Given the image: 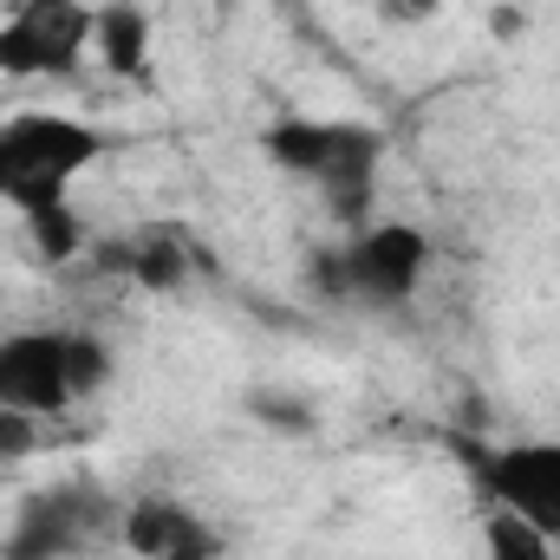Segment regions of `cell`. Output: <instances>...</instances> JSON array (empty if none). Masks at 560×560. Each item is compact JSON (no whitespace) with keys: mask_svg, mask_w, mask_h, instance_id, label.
I'll return each instance as SVG.
<instances>
[{"mask_svg":"<svg viewBox=\"0 0 560 560\" xmlns=\"http://www.w3.org/2000/svg\"><path fill=\"white\" fill-rule=\"evenodd\" d=\"M112 138L72 112H7L0 118V202L26 222L72 209V189L105 163Z\"/></svg>","mask_w":560,"mask_h":560,"instance_id":"6da1fadb","label":"cell"},{"mask_svg":"<svg viewBox=\"0 0 560 560\" xmlns=\"http://www.w3.org/2000/svg\"><path fill=\"white\" fill-rule=\"evenodd\" d=\"M112 385V346L79 326H20L0 332V405L26 418H59Z\"/></svg>","mask_w":560,"mask_h":560,"instance_id":"7a4b0ae2","label":"cell"},{"mask_svg":"<svg viewBox=\"0 0 560 560\" xmlns=\"http://www.w3.org/2000/svg\"><path fill=\"white\" fill-rule=\"evenodd\" d=\"M92 0H7L0 13V72L7 79H59L92 59Z\"/></svg>","mask_w":560,"mask_h":560,"instance_id":"3957f363","label":"cell"},{"mask_svg":"<svg viewBox=\"0 0 560 560\" xmlns=\"http://www.w3.org/2000/svg\"><path fill=\"white\" fill-rule=\"evenodd\" d=\"M476 482L489 495V509L541 528L560 541V443L555 436H515L476 456Z\"/></svg>","mask_w":560,"mask_h":560,"instance_id":"277c9868","label":"cell"},{"mask_svg":"<svg viewBox=\"0 0 560 560\" xmlns=\"http://www.w3.org/2000/svg\"><path fill=\"white\" fill-rule=\"evenodd\" d=\"M268 156L280 170L319 183V189H352L365 196L372 170H378V131L346 125V118H287L268 131Z\"/></svg>","mask_w":560,"mask_h":560,"instance_id":"5b68a950","label":"cell"},{"mask_svg":"<svg viewBox=\"0 0 560 560\" xmlns=\"http://www.w3.org/2000/svg\"><path fill=\"white\" fill-rule=\"evenodd\" d=\"M423 268H430V242H423L411 222H378L365 235H352L332 261V293H352L365 306H405L418 300Z\"/></svg>","mask_w":560,"mask_h":560,"instance_id":"8992f818","label":"cell"},{"mask_svg":"<svg viewBox=\"0 0 560 560\" xmlns=\"http://www.w3.org/2000/svg\"><path fill=\"white\" fill-rule=\"evenodd\" d=\"M118 515L105 495L92 489H52V495H33L13 522V560H66L98 548L105 535H118Z\"/></svg>","mask_w":560,"mask_h":560,"instance_id":"52a82bcc","label":"cell"},{"mask_svg":"<svg viewBox=\"0 0 560 560\" xmlns=\"http://www.w3.org/2000/svg\"><path fill=\"white\" fill-rule=\"evenodd\" d=\"M118 541L138 560H222V535L176 495H138L118 515Z\"/></svg>","mask_w":560,"mask_h":560,"instance_id":"ba28073f","label":"cell"},{"mask_svg":"<svg viewBox=\"0 0 560 560\" xmlns=\"http://www.w3.org/2000/svg\"><path fill=\"white\" fill-rule=\"evenodd\" d=\"M150 13L138 0H98V26H92V59H105L118 79H143L150 72Z\"/></svg>","mask_w":560,"mask_h":560,"instance_id":"9c48e42d","label":"cell"},{"mask_svg":"<svg viewBox=\"0 0 560 560\" xmlns=\"http://www.w3.org/2000/svg\"><path fill=\"white\" fill-rule=\"evenodd\" d=\"M555 555L560 541H548L541 528H528V522H515L502 509L482 515V560H555Z\"/></svg>","mask_w":560,"mask_h":560,"instance_id":"30bf717a","label":"cell"},{"mask_svg":"<svg viewBox=\"0 0 560 560\" xmlns=\"http://www.w3.org/2000/svg\"><path fill=\"white\" fill-rule=\"evenodd\" d=\"M125 261H131V275H138L143 287H183V275H189V248H183L170 229L138 235V242L125 248Z\"/></svg>","mask_w":560,"mask_h":560,"instance_id":"8fae6325","label":"cell"},{"mask_svg":"<svg viewBox=\"0 0 560 560\" xmlns=\"http://www.w3.org/2000/svg\"><path fill=\"white\" fill-rule=\"evenodd\" d=\"M39 450V418H26V411H7L0 405V469L7 463H20V456H33Z\"/></svg>","mask_w":560,"mask_h":560,"instance_id":"7c38bea8","label":"cell"},{"mask_svg":"<svg viewBox=\"0 0 560 560\" xmlns=\"http://www.w3.org/2000/svg\"><path fill=\"white\" fill-rule=\"evenodd\" d=\"M378 13H385L392 26H423V20L443 13V0H378Z\"/></svg>","mask_w":560,"mask_h":560,"instance_id":"4fadbf2b","label":"cell"},{"mask_svg":"<svg viewBox=\"0 0 560 560\" xmlns=\"http://www.w3.org/2000/svg\"><path fill=\"white\" fill-rule=\"evenodd\" d=\"M0 332H7V326H0Z\"/></svg>","mask_w":560,"mask_h":560,"instance_id":"5bb4252c","label":"cell"}]
</instances>
